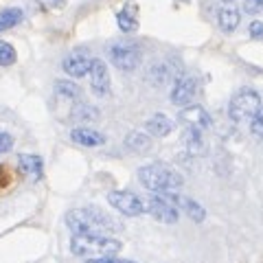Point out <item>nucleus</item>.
I'll list each match as a JSON object with an SVG mask.
<instances>
[{
	"label": "nucleus",
	"instance_id": "9d476101",
	"mask_svg": "<svg viewBox=\"0 0 263 263\" xmlns=\"http://www.w3.org/2000/svg\"><path fill=\"white\" fill-rule=\"evenodd\" d=\"M110 70H108V64L103 60H95L92 62V68H90V88L97 97H105L110 92Z\"/></svg>",
	"mask_w": 263,
	"mask_h": 263
},
{
	"label": "nucleus",
	"instance_id": "0eeeda50",
	"mask_svg": "<svg viewBox=\"0 0 263 263\" xmlns=\"http://www.w3.org/2000/svg\"><path fill=\"white\" fill-rule=\"evenodd\" d=\"M147 213L154 217L162 221V224H176L178 217H180V209L174 206L167 197H162L160 193H154L149 200H147Z\"/></svg>",
	"mask_w": 263,
	"mask_h": 263
},
{
	"label": "nucleus",
	"instance_id": "6e6552de",
	"mask_svg": "<svg viewBox=\"0 0 263 263\" xmlns=\"http://www.w3.org/2000/svg\"><path fill=\"white\" fill-rule=\"evenodd\" d=\"M197 95V81L189 75H182L174 81V88H171V103L174 105H180V108H184V105H191V101L195 99Z\"/></svg>",
	"mask_w": 263,
	"mask_h": 263
},
{
	"label": "nucleus",
	"instance_id": "7ed1b4c3",
	"mask_svg": "<svg viewBox=\"0 0 263 263\" xmlns=\"http://www.w3.org/2000/svg\"><path fill=\"white\" fill-rule=\"evenodd\" d=\"M138 180L145 189L158 193V191H178L184 184V178L178 174L174 167L162 162H152L138 169Z\"/></svg>",
	"mask_w": 263,
	"mask_h": 263
},
{
	"label": "nucleus",
	"instance_id": "a878e982",
	"mask_svg": "<svg viewBox=\"0 0 263 263\" xmlns=\"http://www.w3.org/2000/svg\"><path fill=\"white\" fill-rule=\"evenodd\" d=\"M86 263H136L132 259H119L117 254L114 257H97V259H86Z\"/></svg>",
	"mask_w": 263,
	"mask_h": 263
},
{
	"label": "nucleus",
	"instance_id": "2eb2a0df",
	"mask_svg": "<svg viewBox=\"0 0 263 263\" xmlns=\"http://www.w3.org/2000/svg\"><path fill=\"white\" fill-rule=\"evenodd\" d=\"M18 164H20V169H22L24 176L42 178V174H44V162L35 154H20L18 156Z\"/></svg>",
	"mask_w": 263,
	"mask_h": 263
},
{
	"label": "nucleus",
	"instance_id": "b1692460",
	"mask_svg": "<svg viewBox=\"0 0 263 263\" xmlns=\"http://www.w3.org/2000/svg\"><path fill=\"white\" fill-rule=\"evenodd\" d=\"M250 132H252V136L263 138V105L259 108V112L250 119Z\"/></svg>",
	"mask_w": 263,
	"mask_h": 263
},
{
	"label": "nucleus",
	"instance_id": "bb28decb",
	"mask_svg": "<svg viewBox=\"0 0 263 263\" xmlns=\"http://www.w3.org/2000/svg\"><path fill=\"white\" fill-rule=\"evenodd\" d=\"M250 37L252 40H261L263 42V20H254V22H250Z\"/></svg>",
	"mask_w": 263,
	"mask_h": 263
},
{
	"label": "nucleus",
	"instance_id": "4be33fe9",
	"mask_svg": "<svg viewBox=\"0 0 263 263\" xmlns=\"http://www.w3.org/2000/svg\"><path fill=\"white\" fill-rule=\"evenodd\" d=\"M72 119L77 123H90V121H97L99 119V110L92 108V105H86V103H79L75 110H72Z\"/></svg>",
	"mask_w": 263,
	"mask_h": 263
},
{
	"label": "nucleus",
	"instance_id": "5701e85b",
	"mask_svg": "<svg viewBox=\"0 0 263 263\" xmlns=\"http://www.w3.org/2000/svg\"><path fill=\"white\" fill-rule=\"evenodd\" d=\"M15 60H18L15 48L9 42L0 40V66H11V64H15Z\"/></svg>",
	"mask_w": 263,
	"mask_h": 263
},
{
	"label": "nucleus",
	"instance_id": "9b49d317",
	"mask_svg": "<svg viewBox=\"0 0 263 263\" xmlns=\"http://www.w3.org/2000/svg\"><path fill=\"white\" fill-rule=\"evenodd\" d=\"M92 57L86 55V53H72L68 57H64V62H62V68L66 75H70V77H86L90 75V68H92Z\"/></svg>",
	"mask_w": 263,
	"mask_h": 263
},
{
	"label": "nucleus",
	"instance_id": "20e7f679",
	"mask_svg": "<svg viewBox=\"0 0 263 263\" xmlns=\"http://www.w3.org/2000/svg\"><path fill=\"white\" fill-rule=\"evenodd\" d=\"M261 97L257 90H252V88H241L239 92H235L233 99H230V103H228V117L233 119L235 123H246L254 117V114L259 112L261 108Z\"/></svg>",
	"mask_w": 263,
	"mask_h": 263
},
{
	"label": "nucleus",
	"instance_id": "4468645a",
	"mask_svg": "<svg viewBox=\"0 0 263 263\" xmlns=\"http://www.w3.org/2000/svg\"><path fill=\"white\" fill-rule=\"evenodd\" d=\"M117 24L123 33H134L138 29V7L134 3H127L117 13Z\"/></svg>",
	"mask_w": 263,
	"mask_h": 263
},
{
	"label": "nucleus",
	"instance_id": "cd10ccee",
	"mask_svg": "<svg viewBox=\"0 0 263 263\" xmlns=\"http://www.w3.org/2000/svg\"><path fill=\"white\" fill-rule=\"evenodd\" d=\"M243 11L246 13H259V11H263V3H261V0H246V3H243Z\"/></svg>",
	"mask_w": 263,
	"mask_h": 263
},
{
	"label": "nucleus",
	"instance_id": "aec40b11",
	"mask_svg": "<svg viewBox=\"0 0 263 263\" xmlns=\"http://www.w3.org/2000/svg\"><path fill=\"white\" fill-rule=\"evenodd\" d=\"M55 95L62 97V99H68V101H79L81 99V88L72 81H66V79H60L55 81Z\"/></svg>",
	"mask_w": 263,
	"mask_h": 263
},
{
	"label": "nucleus",
	"instance_id": "a211bd4d",
	"mask_svg": "<svg viewBox=\"0 0 263 263\" xmlns=\"http://www.w3.org/2000/svg\"><path fill=\"white\" fill-rule=\"evenodd\" d=\"M24 18V13L20 7H7V9L0 11V33L13 29L15 24H20Z\"/></svg>",
	"mask_w": 263,
	"mask_h": 263
},
{
	"label": "nucleus",
	"instance_id": "f3484780",
	"mask_svg": "<svg viewBox=\"0 0 263 263\" xmlns=\"http://www.w3.org/2000/svg\"><path fill=\"white\" fill-rule=\"evenodd\" d=\"M239 20H241L239 11L233 9V7H224V9H219V13H217V24L224 33H233L239 27Z\"/></svg>",
	"mask_w": 263,
	"mask_h": 263
},
{
	"label": "nucleus",
	"instance_id": "6ab92c4d",
	"mask_svg": "<svg viewBox=\"0 0 263 263\" xmlns=\"http://www.w3.org/2000/svg\"><path fill=\"white\" fill-rule=\"evenodd\" d=\"M174 77H176L174 75V68H171L169 64H156L154 68L149 70V81H152L154 86H164V84H169Z\"/></svg>",
	"mask_w": 263,
	"mask_h": 263
},
{
	"label": "nucleus",
	"instance_id": "c756f323",
	"mask_svg": "<svg viewBox=\"0 0 263 263\" xmlns=\"http://www.w3.org/2000/svg\"><path fill=\"white\" fill-rule=\"evenodd\" d=\"M261 3H263V0H261Z\"/></svg>",
	"mask_w": 263,
	"mask_h": 263
},
{
	"label": "nucleus",
	"instance_id": "f03ea898",
	"mask_svg": "<svg viewBox=\"0 0 263 263\" xmlns=\"http://www.w3.org/2000/svg\"><path fill=\"white\" fill-rule=\"evenodd\" d=\"M70 250L77 257L97 259V257H114L121 252V241L103 233L95 235H72L70 237Z\"/></svg>",
	"mask_w": 263,
	"mask_h": 263
},
{
	"label": "nucleus",
	"instance_id": "f257e3e1",
	"mask_svg": "<svg viewBox=\"0 0 263 263\" xmlns=\"http://www.w3.org/2000/svg\"><path fill=\"white\" fill-rule=\"evenodd\" d=\"M66 226L72 230V235H95L103 230H119V221L112 219L108 213L101 209L90 206V209H72L66 213Z\"/></svg>",
	"mask_w": 263,
	"mask_h": 263
},
{
	"label": "nucleus",
	"instance_id": "1a4fd4ad",
	"mask_svg": "<svg viewBox=\"0 0 263 263\" xmlns=\"http://www.w3.org/2000/svg\"><path fill=\"white\" fill-rule=\"evenodd\" d=\"M178 119L184 123V127H193V129H209L211 127V114L202 108V105H184L182 110H180Z\"/></svg>",
	"mask_w": 263,
	"mask_h": 263
},
{
	"label": "nucleus",
	"instance_id": "412c9836",
	"mask_svg": "<svg viewBox=\"0 0 263 263\" xmlns=\"http://www.w3.org/2000/svg\"><path fill=\"white\" fill-rule=\"evenodd\" d=\"M184 145L191 154H202L204 152V141H202V132L200 129H193V127H186L184 129Z\"/></svg>",
	"mask_w": 263,
	"mask_h": 263
},
{
	"label": "nucleus",
	"instance_id": "f8f14e48",
	"mask_svg": "<svg viewBox=\"0 0 263 263\" xmlns=\"http://www.w3.org/2000/svg\"><path fill=\"white\" fill-rule=\"evenodd\" d=\"M70 141L81 147H101L105 143V136L92 127H75L70 129Z\"/></svg>",
	"mask_w": 263,
	"mask_h": 263
},
{
	"label": "nucleus",
	"instance_id": "423d86ee",
	"mask_svg": "<svg viewBox=\"0 0 263 263\" xmlns=\"http://www.w3.org/2000/svg\"><path fill=\"white\" fill-rule=\"evenodd\" d=\"M108 204L114 211H119L121 215H125V217H138V215H143V213L147 211V204L138 195L129 193V191H112V193H108Z\"/></svg>",
	"mask_w": 263,
	"mask_h": 263
},
{
	"label": "nucleus",
	"instance_id": "ddd939ff",
	"mask_svg": "<svg viewBox=\"0 0 263 263\" xmlns=\"http://www.w3.org/2000/svg\"><path fill=\"white\" fill-rule=\"evenodd\" d=\"M145 129H147V134H152L156 138H164L174 132V121L167 114H154V117L147 119Z\"/></svg>",
	"mask_w": 263,
	"mask_h": 263
},
{
	"label": "nucleus",
	"instance_id": "39448f33",
	"mask_svg": "<svg viewBox=\"0 0 263 263\" xmlns=\"http://www.w3.org/2000/svg\"><path fill=\"white\" fill-rule=\"evenodd\" d=\"M108 57L114 68L123 72H132L141 66V48L134 42H117L108 48Z\"/></svg>",
	"mask_w": 263,
	"mask_h": 263
},
{
	"label": "nucleus",
	"instance_id": "393cba45",
	"mask_svg": "<svg viewBox=\"0 0 263 263\" xmlns=\"http://www.w3.org/2000/svg\"><path fill=\"white\" fill-rule=\"evenodd\" d=\"M13 149V136L7 132H0V154H7Z\"/></svg>",
	"mask_w": 263,
	"mask_h": 263
},
{
	"label": "nucleus",
	"instance_id": "dca6fc26",
	"mask_svg": "<svg viewBox=\"0 0 263 263\" xmlns=\"http://www.w3.org/2000/svg\"><path fill=\"white\" fill-rule=\"evenodd\" d=\"M125 147L134 154H145L152 149V134L145 132H129L125 136Z\"/></svg>",
	"mask_w": 263,
	"mask_h": 263
},
{
	"label": "nucleus",
	"instance_id": "c85d7f7f",
	"mask_svg": "<svg viewBox=\"0 0 263 263\" xmlns=\"http://www.w3.org/2000/svg\"><path fill=\"white\" fill-rule=\"evenodd\" d=\"M221 3H235V0H221Z\"/></svg>",
	"mask_w": 263,
	"mask_h": 263
}]
</instances>
